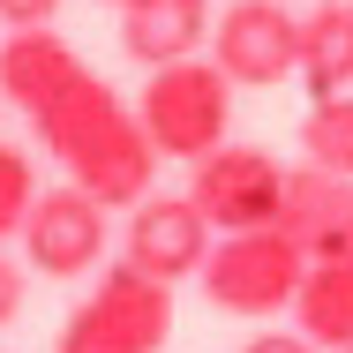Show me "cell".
I'll return each instance as SVG.
<instances>
[{
	"label": "cell",
	"instance_id": "cell-2",
	"mask_svg": "<svg viewBox=\"0 0 353 353\" xmlns=\"http://www.w3.org/2000/svg\"><path fill=\"white\" fill-rule=\"evenodd\" d=\"M150 83H143L136 98V121L143 136H150V150L158 158H181V165H196V158H211L218 143H225V128H233V75L218 68V61H203V53H188V61H165V68H143Z\"/></svg>",
	"mask_w": 353,
	"mask_h": 353
},
{
	"label": "cell",
	"instance_id": "cell-14",
	"mask_svg": "<svg viewBox=\"0 0 353 353\" xmlns=\"http://www.w3.org/2000/svg\"><path fill=\"white\" fill-rule=\"evenodd\" d=\"M38 203V173H30V150H8L0 143V241H23V218Z\"/></svg>",
	"mask_w": 353,
	"mask_h": 353
},
{
	"label": "cell",
	"instance_id": "cell-16",
	"mask_svg": "<svg viewBox=\"0 0 353 353\" xmlns=\"http://www.w3.org/2000/svg\"><path fill=\"white\" fill-rule=\"evenodd\" d=\"M241 353H323V346H316V339L293 323V331H256V339H248Z\"/></svg>",
	"mask_w": 353,
	"mask_h": 353
},
{
	"label": "cell",
	"instance_id": "cell-13",
	"mask_svg": "<svg viewBox=\"0 0 353 353\" xmlns=\"http://www.w3.org/2000/svg\"><path fill=\"white\" fill-rule=\"evenodd\" d=\"M301 158L323 165V173H346V181H353V90H339V98H308Z\"/></svg>",
	"mask_w": 353,
	"mask_h": 353
},
{
	"label": "cell",
	"instance_id": "cell-4",
	"mask_svg": "<svg viewBox=\"0 0 353 353\" xmlns=\"http://www.w3.org/2000/svg\"><path fill=\"white\" fill-rule=\"evenodd\" d=\"M203 279V301L218 316H285L293 293L308 279V248L285 233V225H248V233H218L211 241V263L196 271Z\"/></svg>",
	"mask_w": 353,
	"mask_h": 353
},
{
	"label": "cell",
	"instance_id": "cell-12",
	"mask_svg": "<svg viewBox=\"0 0 353 353\" xmlns=\"http://www.w3.org/2000/svg\"><path fill=\"white\" fill-rule=\"evenodd\" d=\"M293 323L323 353L353 346V256H308V279L293 293Z\"/></svg>",
	"mask_w": 353,
	"mask_h": 353
},
{
	"label": "cell",
	"instance_id": "cell-3",
	"mask_svg": "<svg viewBox=\"0 0 353 353\" xmlns=\"http://www.w3.org/2000/svg\"><path fill=\"white\" fill-rule=\"evenodd\" d=\"M165 339H173V285L136 271V263L121 256V263L98 271V285L68 308L53 353H165Z\"/></svg>",
	"mask_w": 353,
	"mask_h": 353
},
{
	"label": "cell",
	"instance_id": "cell-19",
	"mask_svg": "<svg viewBox=\"0 0 353 353\" xmlns=\"http://www.w3.org/2000/svg\"><path fill=\"white\" fill-rule=\"evenodd\" d=\"M113 8H121V0H113Z\"/></svg>",
	"mask_w": 353,
	"mask_h": 353
},
{
	"label": "cell",
	"instance_id": "cell-6",
	"mask_svg": "<svg viewBox=\"0 0 353 353\" xmlns=\"http://www.w3.org/2000/svg\"><path fill=\"white\" fill-rule=\"evenodd\" d=\"M211 61L241 90H271L301 75V15L285 0H225V15L211 23Z\"/></svg>",
	"mask_w": 353,
	"mask_h": 353
},
{
	"label": "cell",
	"instance_id": "cell-9",
	"mask_svg": "<svg viewBox=\"0 0 353 353\" xmlns=\"http://www.w3.org/2000/svg\"><path fill=\"white\" fill-rule=\"evenodd\" d=\"M279 225L308 248V256H346L353 248V181L301 158V165L285 173V218Z\"/></svg>",
	"mask_w": 353,
	"mask_h": 353
},
{
	"label": "cell",
	"instance_id": "cell-5",
	"mask_svg": "<svg viewBox=\"0 0 353 353\" xmlns=\"http://www.w3.org/2000/svg\"><path fill=\"white\" fill-rule=\"evenodd\" d=\"M196 211L218 233H248V225H279L285 218V165L256 143H218L211 158H196L188 173Z\"/></svg>",
	"mask_w": 353,
	"mask_h": 353
},
{
	"label": "cell",
	"instance_id": "cell-10",
	"mask_svg": "<svg viewBox=\"0 0 353 353\" xmlns=\"http://www.w3.org/2000/svg\"><path fill=\"white\" fill-rule=\"evenodd\" d=\"M211 46V0H121V53L136 68H165Z\"/></svg>",
	"mask_w": 353,
	"mask_h": 353
},
{
	"label": "cell",
	"instance_id": "cell-11",
	"mask_svg": "<svg viewBox=\"0 0 353 353\" xmlns=\"http://www.w3.org/2000/svg\"><path fill=\"white\" fill-rule=\"evenodd\" d=\"M301 83L308 98L353 90V0H316L301 15Z\"/></svg>",
	"mask_w": 353,
	"mask_h": 353
},
{
	"label": "cell",
	"instance_id": "cell-17",
	"mask_svg": "<svg viewBox=\"0 0 353 353\" xmlns=\"http://www.w3.org/2000/svg\"><path fill=\"white\" fill-rule=\"evenodd\" d=\"M23 293H30V285H23V271H15L8 256H0V331H8L15 316H23Z\"/></svg>",
	"mask_w": 353,
	"mask_h": 353
},
{
	"label": "cell",
	"instance_id": "cell-20",
	"mask_svg": "<svg viewBox=\"0 0 353 353\" xmlns=\"http://www.w3.org/2000/svg\"><path fill=\"white\" fill-rule=\"evenodd\" d=\"M346 256H353V248H346Z\"/></svg>",
	"mask_w": 353,
	"mask_h": 353
},
{
	"label": "cell",
	"instance_id": "cell-8",
	"mask_svg": "<svg viewBox=\"0 0 353 353\" xmlns=\"http://www.w3.org/2000/svg\"><path fill=\"white\" fill-rule=\"evenodd\" d=\"M211 241H218V225L196 211V196H143V203H128L121 248H128L136 271H150V279H165V285L196 279L211 263Z\"/></svg>",
	"mask_w": 353,
	"mask_h": 353
},
{
	"label": "cell",
	"instance_id": "cell-1",
	"mask_svg": "<svg viewBox=\"0 0 353 353\" xmlns=\"http://www.w3.org/2000/svg\"><path fill=\"white\" fill-rule=\"evenodd\" d=\"M0 98L38 128V143L68 165L75 188H90L105 211H128L150 196L158 150L143 136L136 105L75 53L68 38L46 30H8L0 46Z\"/></svg>",
	"mask_w": 353,
	"mask_h": 353
},
{
	"label": "cell",
	"instance_id": "cell-15",
	"mask_svg": "<svg viewBox=\"0 0 353 353\" xmlns=\"http://www.w3.org/2000/svg\"><path fill=\"white\" fill-rule=\"evenodd\" d=\"M61 8H68V0H0V23H8V30H46Z\"/></svg>",
	"mask_w": 353,
	"mask_h": 353
},
{
	"label": "cell",
	"instance_id": "cell-18",
	"mask_svg": "<svg viewBox=\"0 0 353 353\" xmlns=\"http://www.w3.org/2000/svg\"><path fill=\"white\" fill-rule=\"evenodd\" d=\"M339 353H353V346H339Z\"/></svg>",
	"mask_w": 353,
	"mask_h": 353
},
{
	"label": "cell",
	"instance_id": "cell-7",
	"mask_svg": "<svg viewBox=\"0 0 353 353\" xmlns=\"http://www.w3.org/2000/svg\"><path fill=\"white\" fill-rule=\"evenodd\" d=\"M23 256H30V271H46V279H83V271H98L105 263V203L90 196V188H38V203L23 218Z\"/></svg>",
	"mask_w": 353,
	"mask_h": 353
}]
</instances>
